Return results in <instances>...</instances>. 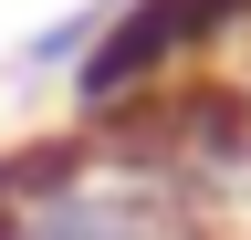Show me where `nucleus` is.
Listing matches in <instances>:
<instances>
[{
  "label": "nucleus",
  "instance_id": "f257e3e1",
  "mask_svg": "<svg viewBox=\"0 0 251 240\" xmlns=\"http://www.w3.org/2000/svg\"><path fill=\"white\" fill-rule=\"evenodd\" d=\"M0 240H199L168 146L136 115L0 146Z\"/></svg>",
  "mask_w": 251,
  "mask_h": 240
},
{
  "label": "nucleus",
  "instance_id": "f03ea898",
  "mask_svg": "<svg viewBox=\"0 0 251 240\" xmlns=\"http://www.w3.org/2000/svg\"><path fill=\"white\" fill-rule=\"evenodd\" d=\"M220 42H251V0H115L105 32H94V52L74 63L84 126L147 105V94H168L178 73H209Z\"/></svg>",
  "mask_w": 251,
  "mask_h": 240
},
{
  "label": "nucleus",
  "instance_id": "7ed1b4c3",
  "mask_svg": "<svg viewBox=\"0 0 251 240\" xmlns=\"http://www.w3.org/2000/svg\"><path fill=\"white\" fill-rule=\"evenodd\" d=\"M105 11H115V0H74V11H52L42 32L21 42V73H74L84 52H94V32H105Z\"/></svg>",
  "mask_w": 251,
  "mask_h": 240
},
{
  "label": "nucleus",
  "instance_id": "20e7f679",
  "mask_svg": "<svg viewBox=\"0 0 251 240\" xmlns=\"http://www.w3.org/2000/svg\"><path fill=\"white\" fill-rule=\"evenodd\" d=\"M241 94H251V52H241Z\"/></svg>",
  "mask_w": 251,
  "mask_h": 240
}]
</instances>
